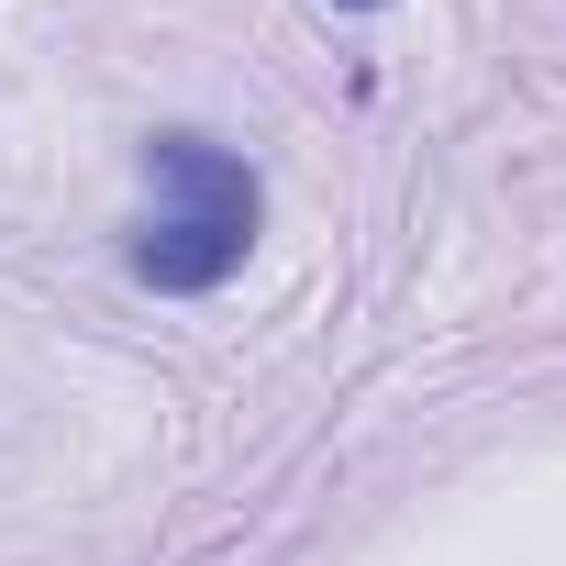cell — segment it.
Returning <instances> with one entry per match:
<instances>
[{
    "label": "cell",
    "instance_id": "1",
    "mask_svg": "<svg viewBox=\"0 0 566 566\" xmlns=\"http://www.w3.org/2000/svg\"><path fill=\"white\" fill-rule=\"evenodd\" d=\"M255 222H266V189L233 145L167 123L145 134V222H134V277L167 301H200L255 255Z\"/></svg>",
    "mask_w": 566,
    "mask_h": 566
},
{
    "label": "cell",
    "instance_id": "2",
    "mask_svg": "<svg viewBox=\"0 0 566 566\" xmlns=\"http://www.w3.org/2000/svg\"><path fill=\"white\" fill-rule=\"evenodd\" d=\"M345 12H378V0H345Z\"/></svg>",
    "mask_w": 566,
    "mask_h": 566
}]
</instances>
